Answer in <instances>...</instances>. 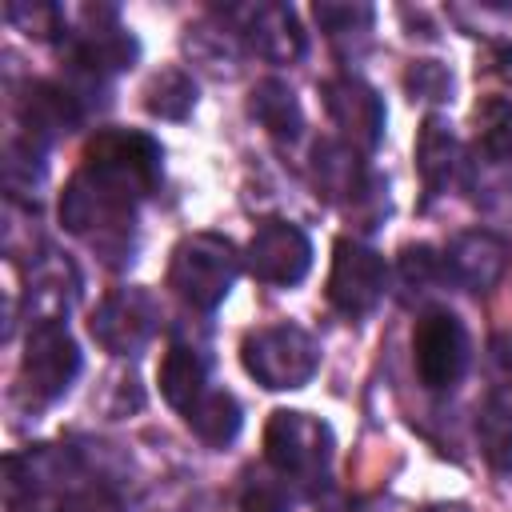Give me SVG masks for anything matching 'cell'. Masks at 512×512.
I'll list each match as a JSON object with an SVG mask.
<instances>
[{"label":"cell","mask_w":512,"mask_h":512,"mask_svg":"<svg viewBox=\"0 0 512 512\" xmlns=\"http://www.w3.org/2000/svg\"><path fill=\"white\" fill-rule=\"evenodd\" d=\"M44 152H48V144H40V140H32L24 132L16 140H8V148H4V180H8L12 192L32 188L44 176Z\"/></svg>","instance_id":"484cf974"},{"label":"cell","mask_w":512,"mask_h":512,"mask_svg":"<svg viewBox=\"0 0 512 512\" xmlns=\"http://www.w3.org/2000/svg\"><path fill=\"white\" fill-rule=\"evenodd\" d=\"M296 500H300V488L288 476H280L272 464L244 472L240 512H296Z\"/></svg>","instance_id":"603a6c76"},{"label":"cell","mask_w":512,"mask_h":512,"mask_svg":"<svg viewBox=\"0 0 512 512\" xmlns=\"http://www.w3.org/2000/svg\"><path fill=\"white\" fill-rule=\"evenodd\" d=\"M412 364L424 388L452 392L468 368V332L456 312L424 308L412 328Z\"/></svg>","instance_id":"5b68a950"},{"label":"cell","mask_w":512,"mask_h":512,"mask_svg":"<svg viewBox=\"0 0 512 512\" xmlns=\"http://www.w3.org/2000/svg\"><path fill=\"white\" fill-rule=\"evenodd\" d=\"M248 112H252V120H256L268 136H276V140H296L300 128H304V112H300L296 92H292L284 80H276V76L252 84V92H248Z\"/></svg>","instance_id":"ac0fdd59"},{"label":"cell","mask_w":512,"mask_h":512,"mask_svg":"<svg viewBox=\"0 0 512 512\" xmlns=\"http://www.w3.org/2000/svg\"><path fill=\"white\" fill-rule=\"evenodd\" d=\"M456 168V136L452 124L444 116H424L420 132H416V172L424 180L428 196H440L452 180Z\"/></svg>","instance_id":"d6986e66"},{"label":"cell","mask_w":512,"mask_h":512,"mask_svg":"<svg viewBox=\"0 0 512 512\" xmlns=\"http://www.w3.org/2000/svg\"><path fill=\"white\" fill-rule=\"evenodd\" d=\"M4 12H8V20L16 28H24V36H36V40L68 36L64 32V12L56 4H8Z\"/></svg>","instance_id":"f1b7e54d"},{"label":"cell","mask_w":512,"mask_h":512,"mask_svg":"<svg viewBox=\"0 0 512 512\" xmlns=\"http://www.w3.org/2000/svg\"><path fill=\"white\" fill-rule=\"evenodd\" d=\"M80 296V280L72 272V264L64 256L44 260L32 268V288H28V304L36 308V320H64L68 308Z\"/></svg>","instance_id":"7402d4cb"},{"label":"cell","mask_w":512,"mask_h":512,"mask_svg":"<svg viewBox=\"0 0 512 512\" xmlns=\"http://www.w3.org/2000/svg\"><path fill=\"white\" fill-rule=\"evenodd\" d=\"M16 120H20L24 136H32L40 144H52V140L80 128L84 104L72 88L56 84V80H28L24 92L16 96Z\"/></svg>","instance_id":"4fadbf2b"},{"label":"cell","mask_w":512,"mask_h":512,"mask_svg":"<svg viewBox=\"0 0 512 512\" xmlns=\"http://www.w3.org/2000/svg\"><path fill=\"white\" fill-rule=\"evenodd\" d=\"M244 268L260 280V284H276V288H292L308 276L312 268V240L300 224L292 220H260L248 248H244Z\"/></svg>","instance_id":"52a82bcc"},{"label":"cell","mask_w":512,"mask_h":512,"mask_svg":"<svg viewBox=\"0 0 512 512\" xmlns=\"http://www.w3.org/2000/svg\"><path fill=\"white\" fill-rule=\"evenodd\" d=\"M16 512H60V508H56V504H40V500H36V504H24V508H16Z\"/></svg>","instance_id":"836d02e7"},{"label":"cell","mask_w":512,"mask_h":512,"mask_svg":"<svg viewBox=\"0 0 512 512\" xmlns=\"http://www.w3.org/2000/svg\"><path fill=\"white\" fill-rule=\"evenodd\" d=\"M436 280H444V264L432 244H408L400 252V288L404 292H428Z\"/></svg>","instance_id":"4316f807"},{"label":"cell","mask_w":512,"mask_h":512,"mask_svg":"<svg viewBox=\"0 0 512 512\" xmlns=\"http://www.w3.org/2000/svg\"><path fill=\"white\" fill-rule=\"evenodd\" d=\"M312 184L324 200L344 204L352 212L372 192L376 176L364 168L360 152L348 148L344 140H316L312 144Z\"/></svg>","instance_id":"2e32d148"},{"label":"cell","mask_w":512,"mask_h":512,"mask_svg":"<svg viewBox=\"0 0 512 512\" xmlns=\"http://www.w3.org/2000/svg\"><path fill=\"white\" fill-rule=\"evenodd\" d=\"M156 324H160V312H156L152 292H144V288H112L96 304V312L88 320V332L104 352L136 356L156 336Z\"/></svg>","instance_id":"ba28073f"},{"label":"cell","mask_w":512,"mask_h":512,"mask_svg":"<svg viewBox=\"0 0 512 512\" xmlns=\"http://www.w3.org/2000/svg\"><path fill=\"white\" fill-rule=\"evenodd\" d=\"M324 512H352V508H324Z\"/></svg>","instance_id":"e575fe53"},{"label":"cell","mask_w":512,"mask_h":512,"mask_svg":"<svg viewBox=\"0 0 512 512\" xmlns=\"http://www.w3.org/2000/svg\"><path fill=\"white\" fill-rule=\"evenodd\" d=\"M420 512H468V504H460V500H436V504H424Z\"/></svg>","instance_id":"d6a6232c"},{"label":"cell","mask_w":512,"mask_h":512,"mask_svg":"<svg viewBox=\"0 0 512 512\" xmlns=\"http://www.w3.org/2000/svg\"><path fill=\"white\" fill-rule=\"evenodd\" d=\"M488 360L504 384H512V332H496L488 340Z\"/></svg>","instance_id":"1f68e13d"},{"label":"cell","mask_w":512,"mask_h":512,"mask_svg":"<svg viewBox=\"0 0 512 512\" xmlns=\"http://www.w3.org/2000/svg\"><path fill=\"white\" fill-rule=\"evenodd\" d=\"M440 264H444V280H452L456 288L488 292L508 268V248H504L500 236H492L484 228H472V232H460L440 252Z\"/></svg>","instance_id":"5bb4252c"},{"label":"cell","mask_w":512,"mask_h":512,"mask_svg":"<svg viewBox=\"0 0 512 512\" xmlns=\"http://www.w3.org/2000/svg\"><path fill=\"white\" fill-rule=\"evenodd\" d=\"M264 464L288 476L300 492H316L332 464V428L320 416L276 408L264 424Z\"/></svg>","instance_id":"7a4b0ae2"},{"label":"cell","mask_w":512,"mask_h":512,"mask_svg":"<svg viewBox=\"0 0 512 512\" xmlns=\"http://www.w3.org/2000/svg\"><path fill=\"white\" fill-rule=\"evenodd\" d=\"M240 364L256 384L272 392H288V388H304L316 376L320 344L300 324H288V320L264 324L240 340Z\"/></svg>","instance_id":"3957f363"},{"label":"cell","mask_w":512,"mask_h":512,"mask_svg":"<svg viewBox=\"0 0 512 512\" xmlns=\"http://www.w3.org/2000/svg\"><path fill=\"white\" fill-rule=\"evenodd\" d=\"M144 108L160 120H184L196 108V80L184 68H164L144 88Z\"/></svg>","instance_id":"cb8c5ba5"},{"label":"cell","mask_w":512,"mask_h":512,"mask_svg":"<svg viewBox=\"0 0 512 512\" xmlns=\"http://www.w3.org/2000/svg\"><path fill=\"white\" fill-rule=\"evenodd\" d=\"M240 276V256L228 236L220 232H192L172 248L168 260V288L196 312H212L224 304Z\"/></svg>","instance_id":"6da1fadb"},{"label":"cell","mask_w":512,"mask_h":512,"mask_svg":"<svg viewBox=\"0 0 512 512\" xmlns=\"http://www.w3.org/2000/svg\"><path fill=\"white\" fill-rule=\"evenodd\" d=\"M404 88L412 92V100H444L452 92V76L444 64L436 60H416L408 72H404Z\"/></svg>","instance_id":"f546056e"},{"label":"cell","mask_w":512,"mask_h":512,"mask_svg":"<svg viewBox=\"0 0 512 512\" xmlns=\"http://www.w3.org/2000/svg\"><path fill=\"white\" fill-rule=\"evenodd\" d=\"M140 60V40L116 20L112 8H84V28L68 32V64L88 76L124 72Z\"/></svg>","instance_id":"9c48e42d"},{"label":"cell","mask_w":512,"mask_h":512,"mask_svg":"<svg viewBox=\"0 0 512 512\" xmlns=\"http://www.w3.org/2000/svg\"><path fill=\"white\" fill-rule=\"evenodd\" d=\"M60 512H124V504L104 488V484H88V488H72L60 504Z\"/></svg>","instance_id":"4dcf8cb0"},{"label":"cell","mask_w":512,"mask_h":512,"mask_svg":"<svg viewBox=\"0 0 512 512\" xmlns=\"http://www.w3.org/2000/svg\"><path fill=\"white\" fill-rule=\"evenodd\" d=\"M324 96V112L336 124L340 140L356 152H376V144L384 140V100L372 84H364L360 76H332L320 88Z\"/></svg>","instance_id":"30bf717a"},{"label":"cell","mask_w":512,"mask_h":512,"mask_svg":"<svg viewBox=\"0 0 512 512\" xmlns=\"http://www.w3.org/2000/svg\"><path fill=\"white\" fill-rule=\"evenodd\" d=\"M476 444L492 472H512V396L488 392L476 408Z\"/></svg>","instance_id":"44dd1931"},{"label":"cell","mask_w":512,"mask_h":512,"mask_svg":"<svg viewBox=\"0 0 512 512\" xmlns=\"http://www.w3.org/2000/svg\"><path fill=\"white\" fill-rule=\"evenodd\" d=\"M328 304L348 316V320H360L368 316L384 292H388V264L376 248L360 244V240H348L340 236L332 244V268H328Z\"/></svg>","instance_id":"8992f818"},{"label":"cell","mask_w":512,"mask_h":512,"mask_svg":"<svg viewBox=\"0 0 512 512\" xmlns=\"http://www.w3.org/2000/svg\"><path fill=\"white\" fill-rule=\"evenodd\" d=\"M80 344L64 320H32L20 352V392L32 408L56 404L80 376Z\"/></svg>","instance_id":"277c9868"},{"label":"cell","mask_w":512,"mask_h":512,"mask_svg":"<svg viewBox=\"0 0 512 512\" xmlns=\"http://www.w3.org/2000/svg\"><path fill=\"white\" fill-rule=\"evenodd\" d=\"M184 424H188L208 448H224V444H232V440L240 436L244 412H240V404H236L232 392H224V388H204V392L196 396V404L184 412Z\"/></svg>","instance_id":"ffe728a7"},{"label":"cell","mask_w":512,"mask_h":512,"mask_svg":"<svg viewBox=\"0 0 512 512\" xmlns=\"http://www.w3.org/2000/svg\"><path fill=\"white\" fill-rule=\"evenodd\" d=\"M476 148L488 160H508L512 156V100L488 96L476 104Z\"/></svg>","instance_id":"d4e9b609"},{"label":"cell","mask_w":512,"mask_h":512,"mask_svg":"<svg viewBox=\"0 0 512 512\" xmlns=\"http://www.w3.org/2000/svg\"><path fill=\"white\" fill-rule=\"evenodd\" d=\"M156 380H160L164 404L184 416L196 404V396L208 388V360H204V352L196 344H180L176 340V344H168Z\"/></svg>","instance_id":"e0dca14e"},{"label":"cell","mask_w":512,"mask_h":512,"mask_svg":"<svg viewBox=\"0 0 512 512\" xmlns=\"http://www.w3.org/2000/svg\"><path fill=\"white\" fill-rule=\"evenodd\" d=\"M240 16V36L248 40V48L268 60V64H292L304 56V28L296 8L288 4H248L236 12Z\"/></svg>","instance_id":"9a60e30c"},{"label":"cell","mask_w":512,"mask_h":512,"mask_svg":"<svg viewBox=\"0 0 512 512\" xmlns=\"http://www.w3.org/2000/svg\"><path fill=\"white\" fill-rule=\"evenodd\" d=\"M84 164H96L120 180H128L132 188H140L144 196L156 192L160 172H164V152L148 132L136 128H100L88 148H84Z\"/></svg>","instance_id":"8fae6325"},{"label":"cell","mask_w":512,"mask_h":512,"mask_svg":"<svg viewBox=\"0 0 512 512\" xmlns=\"http://www.w3.org/2000/svg\"><path fill=\"white\" fill-rule=\"evenodd\" d=\"M80 476V456L68 444H36L4 460V496L12 508L36 504L44 492L68 488Z\"/></svg>","instance_id":"7c38bea8"},{"label":"cell","mask_w":512,"mask_h":512,"mask_svg":"<svg viewBox=\"0 0 512 512\" xmlns=\"http://www.w3.org/2000/svg\"><path fill=\"white\" fill-rule=\"evenodd\" d=\"M312 16H316V24H320L328 36L368 32L372 20H376L372 4H340V0H320V4H312Z\"/></svg>","instance_id":"83f0119b"}]
</instances>
